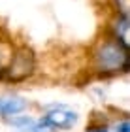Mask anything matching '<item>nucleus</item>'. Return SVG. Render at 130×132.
I'll list each match as a JSON object with an SVG mask.
<instances>
[{"instance_id": "5", "label": "nucleus", "mask_w": 130, "mask_h": 132, "mask_svg": "<svg viewBox=\"0 0 130 132\" xmlns=\"http://www.w3.org/2000/svg\"><path fill=\"white\" fill-rule=\"evenodd\" d=\"M128 128H130V125H128V121H123V123L119 125V127H117V128L113 130V132H130Z\"/></svg>"}, {"instance_id": "3", "label": "nucleus", "mask_w": 130, "mask_h": 132, "mask_svg": "<svg viewBox=\"0 0 130 132\" xmlns=\"http://www.w3.org/2000/svg\"><path fill=\"white\" fill-rule=\"evenodd\" d=\"M25 108H27V100L21 96H2L0 98V115L2 117L17 115Z\"/></svg>"}, {"instance_id": "6", "label": "nucleus", "mask_w": 130, "mask_h": 132, "mask_svg": "<svg viewBox=\"0 0 130 132\" xmlns=\"http://www.w3.org/2000/svg\"><path fill=\"white\" fill-rule=\"evenodd\" d=\"M89 132H106V130H89Z\"/></svg>"}, {"instance_id": "1", "label": "nucleus", "mask_w": 130, "mask_h": 132, "mask_svg": "<svg viewBox=\"0 0 130 132\" xmlns=\"http://www.w3.org/2000/svg\"><path fill=\"white\" fill-rule=\"evenodd\" d=\"M96 62L98 68L104 72H119L126 70L130 66V55H128V45L123 44L121 40L106 42L96 53Z\"/></svg>"}, {"instance_id": "2", "label": "nucleus", "mask_w": 130, "mask_h": 132, "mask_svg": "<svg viewBox=\"0 0 130 132\" xmlns=\"http://www.w3.org/2000/svg\"><path fill=\"white\" fill-rule=\"evenodd\" d=\"M77 119H79L77 111L70 110L66 106H57V108H51L45 113L42 117V121L45 125H49L53 130H68V128H74Z\"/></svg>"}, {"instance_id": "4", "label": "nucleus", "mask_w": 130, "mask_h": 132, "mask_svg": "<svg viewBox=\"0 0 130 132\" xmlns=\"http://www.w3.org/2000/svg\"><path fill=\"white\" fill-rule=\"evenodd\" d=\"M32 121H34V119H32V117H28V115H17V117L13 115V117L10 119V123H11V125H15V127L19 128V130L27 128V127H28V125H30Z\"/></svg>"}]
</instances>
